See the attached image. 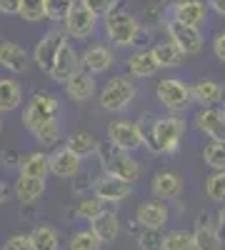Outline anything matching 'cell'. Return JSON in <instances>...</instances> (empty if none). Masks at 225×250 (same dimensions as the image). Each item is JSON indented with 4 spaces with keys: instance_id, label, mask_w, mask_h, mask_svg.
Listing matches in <instances>:
<instances>
[{
    "instance_id": "48",
    "label": "cell",
    "mask_w": 225,
    "mask_h": 250,
    "mask_svg": "<svg viewBox=\"0 0 225 250\" xmlns=\"http://www.w3.org/2000/svg\"><path fill=\"white\" fill-rule=\"evenodd\" d=\"M0 133H3V115H0Z\"/></svg>"
},
{
    "instance_id": "20",
    "label": "cell",
    "mask_w": 225,
    "mask_h": 250,
    "mask_svg": "<svg viewBox=\"0 0 225 250\" xmlns=\"http://www.w3.org/2000/svg\"><path fill=\"white\" fill-rule=\"evenodd\" d=\"M193 245L195 250H223V238L208 215L198 218L195 230H193Z\"/></svg>"
},
{
    "instance_id": "16",
    "label": "cell",
    "mask_w": 225,
    "mask_h": 250,
    "mask_svg": "<svg viewBox=\"0 0 225 250\" xmlns=\"http://www.w3.org/2000/svg\"><path fill=\"white\" fill-rule=\"evenodd\" d=\"M65 93L73 103H88L95 98L98 93V85H95V75L85 73L83 68L75 70L68 80H65Z\"/></svg>"
},
{
    "instance_id": "29",
    "label": "cell",
    "mask_w": 225,
    "mask_h": 250,
    "mask_svg": "<svg viewBox=\"0 0 225 250\" xmlns=\"http://www.w3.org/2000/svg\"><path fill=\"white\" fill-rule=\"evenodd\" d=\"M153 58H155V62H158V68H178V65H183V55L170 40H165V43H155L153 45Z\"/></svg>"
},
{
    "instance_id": "39",
    "label": "cell",
    "mask_w": 225,
    "mask_h": 250,
    "mask_svg": "<svg viewBox=\"0 0 225 250\" xmlns=\"http://www.w3.org/2000/svg\"><path fill=\"white\" fill-rule=\"evenodd\" d=\"M138 248L140 250H163V233L160 230H148L143 228V233L138 238Z\"/></svg>"
},
{
    "instance_id": "36",
    "label": "cell",
    "mask_w": 225,
    "mask_h": 250,
    "mask_svg": "<svg viewBox=\"0 0 225 250\" xmlns=\"http://www.w3.org/2000/svg\"><path fill=\"white\" fill-rule=\"evenodd\" d=\"M45 3V20H53V23H60L65 20L70 8L75 5V0H43Z\"/></svg>"
},
{
    "instance_id": "1",
    "label": "cell",
    "mask_w": 225,
    "mask_h": 250,
    "mask_svg": "<svg viewBox=\"0 0 225 250\" xmlns=\"http://www.w3.org/2000/svg\"><path fill=\"white\" fill-rule=\"evenodd\" d=\"M183 135H185V120L180 115H163L153 123L150 135H145L143 145L158 155H175Z\"/></svg>"
},
{
    "instance_id": "31",
    "label": "cell",
    "mask_w": 225,
    "mask_h": 250,
    "mask_svg": "<svg viewBox=\"0 0 225 250\" xmlns=\"http://www.w3.org/2000/svg\"><path fill=\"white\" fill-rule=\"evenodd\" d=\"M30 135H33L40 145L53 148V145H58V140H60V123H58V120L40 123V125H35V128L30 130Z\"/></svg>"
},
{
    "instance_id": "26",
    "label": "cell",
    "mask_w": 225,
    "mask_h": 250,
    "mask_svg": "<svg viewBox=\"0 0 225 250\" xmlns=\"http://www.w3.org/2000/svg\"><path fill=\"white\" fill-rule=\"evenodd\" d=\"M23 103V88L13 78H0V115L13 113Z\"/></svg>"
},
{
    "instance_id": "46",
    "label": "cell",
    "mask_w": 225,
    "mask_h": 250,
    "mask_svg": "<svg viewBox=\"0 0 225 250\" xmlns=\"http://www.w3.org/2000/svg\"><path fill=\"white\" fill-rule=\"evenodd\" d=\"M8 195H10V190H8V185L0 180V203H5L8 200Z\"/></svg>"
},
{
    "instance_id": "45",
    "label": "cell",
    "mask_w": 225,
    "mask_h": 250,
    "mask_svg": "<svg viewBox=\"0 0 225 250\" xmlns=\"http://www.w3.org/2000/svg\"><path fill=\"white\" fill-rule=\"evenodd\" d=\"M3 160H5V165H18L20 163V155L15 150H5L3 153Z\"/></svg>"
},
{
    "instance_id": "17",
    "label": "cell",
    "mask_w": 225,
    "mask_h": 250,
    "mask_svg": "<svg viewBox=\"0 0 225 250\" xmlns=\"http://www.w3.org/2000/svg\"><path fill=\"white\" fill-rule=\"evenodd\" d=\"M138 225L148 228V230H163L165 223L170 220V210L163 200H148L138 208Z\"/></svg>"
},
{
    "instance_id": "37",
    "label": "cell",
    "mask_w": 225,
    "mask_h": 250,
    "mask_svg": "<svg viewBox=\"0 0 225 250\" xmlns=\"http://www.w3.org/2000/svg\"><path fill=\"white\" fill-rule=\"evenodd\" d=\"M100 245L103 243L93 235V230H78V233H73V238L68 243L70 250H100Z\"/></svg>"
},
{
    "instance_id": "2",
    "label": "cell",
    "mask_w": 225,
    "mask_h": 250,
    "mask_svg": "<svg viewBox=\"0 0 225 250\" xmlns=\"http://www.w3.org/2000/svg\"><path fill=\"white\" fill-rule=\"evenodd\" d=\"M138 95V85L135 80L125 78V75H115L110 78L103 90H100V108H103L105 113H123L130 108V103L135 100Z\"/></svg>"
},
{
    "instance_id": "47",
    "label": "cell",
    "mask_w": 225,
    "mask_h": 250,
    "mask_svg": "<svg viewBox=\"0 0 225 250\" xmlns=\"http://www.w3.org/2000/svg\"><path fill=\"white\" fill-rule=\"evenodd\" d=\"M218 223H220V225L225 228V205H223V210L218 213Z\"/></svg>"
},
{
    "instance_id": "28",
    "label": "cell",
    "mask_w": 225,
    "mask_h": 250,
    "mask_svg": "<svg viewBox=\"0 0 225 250\" xmlns=\"http://www.w3.org/2000/svg\"><path fill=\"white\" fill-rule=\"evenodd\" d=\"M18 170H20V175H28V178H43V180H45V175L50 173V168H48V153L38 150V153L20 155Z\"/></svg>"
},
{
    "instance_id": "21",
    "label": "cell",
    "mask_w": 225,
    "mask_h": 250,
    "mask_svg": "<svg viewBox=\"0 0 225 250\" xmlns=\"http://www.w3.org/2000/svg\"><path fill=\"white\" fill-rule=\"evenodd\" d=\"M150 193L158 198V200H175L180 198L183 193V178L173 170H163L153 178L150 183Z\"/></svg>"
},
{
    "instance_id": "27",
    "label": "cell",
    "mask_w": 225,
    "mask_h": 250,
    "mask_svg": "<svg viewBox=\"0 0 225 250\" xmlns=\"http://www.w3.org/2000/svg\"><path fill=\"white\" fill-rule=\"evenodd\" d=\"M65 148H70L80 160H85V158H90V155H95V153L100 150V143H98L95 135L88 133V130H75V133L68 135Z\"/></svg>"
},
{
    "instance_id": "15",
    "label": "cell",
    "mask_w": 225,
    "mask_h": 250,
    "mask_svg": "<svg viewBox=\"0 0 225 250\" xmlns=\"http://www.w3.org/2000/svg\"><path fill=\"white\" fill-rule=\"evenodd\" d=\"M75 70H80V55L75 53V48H73L70 43H65L63 48L58 50V55H55V60H53L48 75H50V80H55V83H60V85H63V83H65Z\"/></svg>"
},
{
    "instance_id": "22",
    "label": "cell",
    "mask_w": 225,
    "mask_h": 250,
    "mask_svg": "<svg viewBox=\"0 0 225 250\" xmlns=\"http://www.w3.org/2000/svg\"><path fill=\"white\" fill-rule=\"evenodd\" d=\"M190 100L198 103V105H203V108L218 105V103L223 100V85L218 80H210V78L195 80L190 85Z\"/></svg>"
},
{
    "instance_id": "30",
    "label": "cell",
    "mask_w": 225,
    "mask_h": 250,
    "mask_svg": "<svg viewBox=\"0 0 225 250\" xmlns=\"http://www.w3.org/2000/svg\"><path fill=\"white\" fill-rule=\"evenodd\" d=\"M58 230L50 225H38L30 233V250H58Z\"/></svg>"
},
{
    "instance_id": "25",
    "label": "cell",
    "mask_w": 225,
    "mask_h": 250,
    "mask_svg": "<svg viewBox=\"0 0 225 250\" xmlns=\"http://www.w3.org/2000/svg\"><path fill=\"white\" fill-rule=\"evenodd\" d=\"M90 230H93V235L100 240V243H113L115 238H118V233H120V220H118V215L110 210H103L95 220H90Z\"/></svg>"
},
{
    "instance_id": "10",
    "label": "cell",
    "mask_w": 225,
    "mask_h": 250,
    "mask_svg": "<svg viewBox=\"0 0 225 250\" xmlns=\"http://www.w3.org/2000/svg\"><path fill=\"white\" fill-rule=\"evenodd\" d=\"M103 158V155H100ZM103 170H105V175H113V178H118V180H123V183H135L138 180V175H140V165H138V160L130 155V153H123V150H115L113 148V153L110 155H105L103 160Z\"/></svg>"
},
{
    "instance_id": "4",
    "label": "cell",
    "mask_w": 225,
    "mask_h": 250,
    "mask_svg": "<svg viewBox=\"0 0 225 250\" xmlns=\"http://www.w3.org/2000/svg\"><path fill=\"white\" fill-rule=\"evenodd\" d=\"M155 98L163 108H168L173 115L178 113H185L190 108V85L183 83L180 78H165V80H158L155 85Z\"/></svg>"
},
{
    "instance_id": "5",
    "label": "cell",
    "mask_w": 225,
    "mask_h": 250,
    "mask_svg": "<svg viewBox=\"0 0 225 250\" xmlns=\"http://www.w3.org/2000/svg\"><path fill=\"white\" fill-rule=\"evenodd\" d=\"M108 140H110V148H115V150L135 153L138 148H143V143H145V130L133 120L120 118V120H113L108 125Z\"/></svg>"
},
{
    "instance_id": "49",
    "label": "cell",
    "mask_w": 225,
    "mask_h": 250,
    "mask_svg": "<svg viewBox=\"0 0 225 250\" xmlns=\"http://www.w3.org/2000/svg\"><path fill=\"white\" fill-rule=\"evenodd\" d=\"M220 110H223V113H225V103H223V108H220Z\"/></svg>"
},
{
    "instance_id": "8",
    "label": "cell",
    "mask_w": 225,
    "mask_h": 250,
    "mask_svg": "<svg viewBox=\"0 0 225 250\" xmlns=\"http://www.w3.org/2000/svg\"><path fill=\"white\" fill-rule=\"evenodd\" d=\"M165 30H168V40L183 53V55H198L203 50V30L200 28H190V25H180L175 20H165Z\"/></svg>"
},
{
    "instance_id": "44",
    "label": "cell",
    "mask_w": 225,
    "mask_h": 250,
    "mask_svg": "<svg viewBox=\"0 0 225 250\" xmlns=\"http://www.w3.org/2000/svg\"><path fill=\"white\" fill-rule=\"evenodd\" d=\"M208 10H213V13H218V15H223L225 18V0H208Z\"/></svg>"
},
{
    "instance_id": "12",
    "label": "cell",
    "mask_w": 225,
    "mask_h": 250,
    "mask_svg": "<svg viewBox=\"0 0 225 250\" xmlns=\"http://www.w3.org/2000/svg\"><path fill=\"white\" fill-rule=\"evenodd\" d=\"M113 65H115V53L108 45H103V43L90 45L83 53V58H80V68H83L85 73H90V75H103Z\"/></svg>"
},
{
    "instance_id": "34",
    "label": "cell",
    "mask_w": 225,
    "mask_h": 250,
    "mask_svg": "<svg viewBox=\"0 0 225 250\" xmlns=\"http://www.w3.org/2000/svg\"><path fill=\"white\" fill-rule=\"evenodd\" d=\"M18 15L25 20V23H40L45 18V3L43 0H20Z\"/></svg>"
},
{
    "instance_id": "3",
    "label": "cell",
    "mask_w": 225,
    "mask_h": 250,
    "mask_svg": "<svg viewBox=\"0 0 225 250\" xmlns=\"http://www.w3.org/2000/svg\"><path fill=\"white\" fill-rule=\"evenodd\" d=\"M105 35L115 48H130L135 45V35L140 30L135 15L125 13V10H113L105 18Z\"/></svg>"
},
{
    "instance_id": "13",
    "label": "cell",
    "mask_w": 225,
    "mask_h": 250,
    "mask_svg": "<svg viewBox=\"0 0 225 250\" xmlns=\"http://www.w3.org/2000/svg\"><path fill=\"white\" fill-rule=\"evenodd\" d=\"M93 193L100 203H123L125 198H130L133 193V185L130 183H123L113 175H100L93 183Z\"/></svg>"
},
{
    "instance_id": "18",
    "label": "cell",
    "mask_w": 225,
    "mask_h": 250,
    "mask_svg": "<svg viewBox=\"0 0 225 250\" xmlns=\"http://www.w3.org/2000/svg\"><path fill=\"white\" fill-rule=\"evenodd\" d=\"M48 168H50V173L53 175H58V178H75L78 173H80V158L70 150V148H55L50 155H48Z\"/></svg>"
},
{
    "instance_id": "33",
    "label": "cell",
    "mask_w": 225,
    "mask_h": 250,
    "mask_svg": "<svg viewBox=\"0 0 225 250\" xmlns=\"http://www.w3.org/2000/svg\"><path fill=\"white\" fill-rule=\"evenodd\" d=\"M163 250H195L193 233H188V230H170L168 235H163Z\"/></svg>"
},
{
    "instance_id": "9",
    "label": "cell",
    "mask_w": 225,
    "mask_h": 250,
    "mask_svg": "<svg viewBox=\"0 0 225 250\" xmlns=\"http://www.w3.org/2000/svg\"><path fill=\"white\" fill-rule=\"evenodd\" d=\"M65 43H68V33L63 28H50L43 38L38 40V45L33 50L35 65L43 70V73H48L50 65H53V60H55V55H58V50L63 48Z\"/></svg>"
},
{
    "instance_id": "19",
    "label": "cell",
    "mask_w": 225,
    "mask_h": 250,
    "mask_svg": "<svg viewBox=\"0 0 225 250\" xmlns=\"http://www.w3.org/2000/svg\"><path fill=\"white\" fill-rule=\"evenodd\" d=\"M0 65L10 73H25L30 68V55L23 45L10 43V40H0Z\"/></svg>"
},
{
    "instance_id": "42",
    "label": "cell",
    "mask_w": 225,
    "mask_h": 250,
    "mask_svg": "<svg viewBox=\"0 0 225 250\" xmlns=\"http://www.w3.org/2000/svg\"><path fill=\"white\" fill-rule=\"evenodd\" d=\"M213 55H215L220 62H225V30L213 38Z\"/></svg>"
},
{
    "instance_id": "24",
    "label": "cell",
    "mask_w": 225,
    "mask_h": 250,
    "mask_svg": "<svg viewBox=\"0 0 225 250\" xmlns=\"http://www.w3.org/2000/svg\"><path fill=\"white\" fill-rule=\"evenodd\" d=\"M128 70H130V78H138V80H145V78H153L160 68L153 58L150 50H135L130 58H128Z\"/></svg>"
},
{
    "instance_id": "11",
    "label": "cell",
    "mask_w": 225,
    "mask_h": 250,
    "mask_svg": "<svg viewBox=\"0 0 225 250\" xmlns=\"http://www.w3.org/2000/svg\"><path fill=\"white\" fill-rule=\"evenodd\" d=\"M168 20L190 28H203L208 20V5L203 0H178L168 8Z\"/></svg>"
},
{
    "instance_id": "32",
    "label": "cell",
    "mask_w": 225,
    "mask_h": 250,
    "mask_svg": "<svg viewBox=\"0 0 225 250\" xmlns=\"http://www.w3.org/2000/svg\"><path fill=\"white\" fill-rule=\"evenodd\" d=\"M203 160L213 170H225V140H210L203 148Z\"/></svg>"
},
{
    "instance_id": "41",
    "label": "cell",
    "mask_w": 225,
    "mask_h": 250,
    "mask_svg": "<svg viewBox=\"0 0 225 250\" xmlns=\"http://www.w3.org/2000/svg\"><path fill=\"white\" fill-rule=\"evenodd\" d=\"M0 250H30V235H10Z\"/></svg>"
},
{
    "instance_id": "7",
    "label": "cell",
    "mask_w": 225,
    "mask_h": 250,
    "mask_svg": "<svg viewBox=\"0 0 225 250\" xmlns=\"http://www.w3.org/2000/svg\"><path fill=\"white\" fill-rule=\"evenodd\" d=\"M65 23V33L68 38H75V40H88L95 35V28H98V18L83 5V0H75V5L70 8L68 18L63 20Z\"/></svg>"
},
{
    "instance_id": "43",
    "label": "cell",
    "mask_w": 225,
    "mask_h": 250,
    "mask_svg": "<svg viewBox=\"0 0 225 250\" xmlns=\"http://www.w3.org/2000/svg\"><path fill=\"white\" fill-rule=\"evenodd\" d=\"M20 0H0V13L3 15H18Z\"/></svg>"
},
{
    "instance_id": "23",
    "label": "cell",
    "mask_w": 225,
    "mask_h": 250,
    "mask_svg": "<svg viewBox=\"0 0 225 250\" xmlns=\"http://www.w3.org/2000/svg\"><path fill=\"white\" fill-rule=\"evenodd\" d=\"M15 198L23 203V205H33L35 200L43 198L45 193V180L43 178H28V175H20L15 180Z\"/></svg>"
},
{
    "instance_id": "14",
    "label": "cell",
    "mask_w": 225,
    "mask_h": 250,
    "mask_svg": "<svg viewBox=\"0 0 225 250\" xmlns=\"http://www.w3.org/2000/svg\"><path fill=\"white\" fill-rule=\"evenodd\" d=\"M195 128L210 140H225V113L215 105L200 108L195 113Z\"/></svg>"
},
{
    "instance_id": "6",
    "label": "cell",
    "mask_w": 225,
    "mask_h": 250,
    "mask_svg": "<svg viewBox=\"0 0 225 250\" xmlns=\"http://www.w3.org/2000/svg\"><path fill=\"white\" fill-rule=\"evenodd\" d=\"M60 115V103L53 93H35L33 100L25 105L23 110V125L25 130L30 133L35 125L40 123H48V120H58Z\"/></svg>"
},
{
    "instance_id": "38",
    "label": "cell",
    "mask_w": 225,
    "mask_h": 250,
    "mask_svg": "<svg viewBox=\"0 0 225 250\" xmlns=\"http://www.w3.org/2000/svg\"><path fill=\"white\" fill-rule=\"evenodd\" d=\"M100 213H103V203H100L95 195L78 200V215L83 218V220H95Z\"/></svg>"
},
{
    "instance_id": "40",
    "label": "cell",
    "mask_w": 225,
    "mask_h": 250,
    "mask_svg": "<svg viewBox=\"0 0 225 250\" xmlns=\"http://www.w3.org/2000/svg\"><path fill=\"white\" fill-rule=\"evenodd\" d=\"M83 5L95 15V18H105L108 13H113L118 8V0H83Z\"/></svg>"
},
{
    "instance_id": "35",
    "label": "cell",
    "mask_w": 225,
    "mask_h": 250,
    "mask_svg": "<svg viewBox=\"0 0 225 250\" xmlns=\"http://www.w3.org/2000/svg\"><path fill=\"white\" fill-rule=\"evenodd\" d=\"M205 193L215 203H225V170H213L205 178Z\"/></svg>"
}]
</instances>
